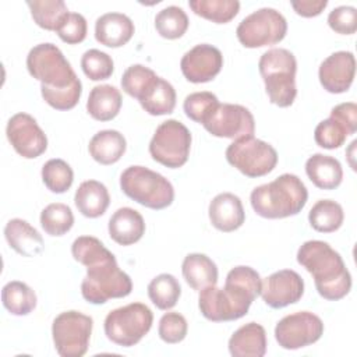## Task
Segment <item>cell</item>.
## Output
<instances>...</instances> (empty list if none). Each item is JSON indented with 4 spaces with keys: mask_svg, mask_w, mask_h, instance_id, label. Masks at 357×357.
I'll return each instance as SVG.
<instances>
[{
    "mask_svg": "<svg viewBox=\"0 0 357 357\" xmlns=\"http://www.w3.org/2000/svg\"><path fill=\"white\" fill-rule=\"evenodd\" d=\"M297 262L314 278L317 291L329 301L343 298L351 289V275L340 254L328 243L308 240L297 251Z\"/></svg>",
    "mask_w": 357,
    "mask_h": 357,
    "instance_id": "obj_1",
    "label": "cell"
},
{
    "mask_svg": "<svg viewBox=\"0 0 357 357\" xmlns=\"http://www.w3.org/2000/svg\"><path fill=\"white\" fill-rule=\"evenodd\" d=\"M307 199V187L291 173H284L271 183L255 187L250 195L254 212L265 219L294 216L301 212Z\"/></svg>",
    "mask_w": 357,
    "mask_h": 357,
    "instance_id": "obj_2",
    "label": "cell"
},
{
    "mask_svg": "<svg viewBox=\"0 0 357 357\" xmlns=\"http://www.w3.org/2000/svg\"><path fill=\"white\" fill-rule=\"evenodd\" d=\"M258 68L271 103L279 107L291 106L297 95L294 54L282 47L269 49L259 57Z\"/></svg>",
    "mask_w": 357,
    "mask_h": 357,
    "instance_id": "obj_3",
    "label": "cell"
},
{
    "mask_svg": "<svg viewBox=\"0 0 357 357\" xmlns=\"http://www.w3.org/2000/svg\"><path fill=\"white\" fill-rule=\"evenodd\" d=\"M120 188L128 198L151 209H165L174 199L172 183L145 166L127 167L120 176Z\"/></svg>",
    "mask_w": 357,
    "mask_h": 357,
    "instance_id": "obj_4",
    "label": "cell"
},
{
    "mask_svg": "<svg viewBox=\"0 0 357 357\" xmlns=\"http://www.w3.org/2000/svg\"><path fill=\"white\" fill-rule=\"evenodd\" d=\"M26 68L35 79L40 81V88L61 89L79 81L63 52L49 42L39 43L29 50Z\"/></svg>",
    "mask_w": 357,
    "mask_h": 357,
    "instance_id": "obj_5",
    "label": "cell"
},
{
    "mask_svg": "<svg viewBox=\"0 0 357 357\" xmlns=\"http://www.w3.org/2000/svg\"><path fill=\"white\" fill-rule=\"evenodd\" d=\"M153 314L144 303H130L110 311L105 318V335L117 346L137 344L152 328Z\"/></svg>",
    "mask_w": 357,
    "mask_h": 357,
    "instance_id": "obj_6",
    "label": "cell"
},
{
    "mask_svg": "<svg viewBox=\"0 0 357 357\" xmlns=\"http://www.w3.org/2000/svg\"><path fill=\"white\" fill-rule=\"evenodd\" d=\"M131 290V278L119 268L116 258L86 268V276L81 283V294L91 304L127 297Z\"/></svg>",
    "mask_w": 357,
    "mask_h": 357,
    "instance_id": "obj_7",
    "label": "cell"
},
{
    "mask_svg": "<svg viewBox=\"0 0 357 357\" xmlns=\"http://www.w3.org/2000/svg\"><path fill=\"white\" fill-rule=\"evenodd\" d=\"M191 132L178 120L170 119L158 126L149 142V153L158 163L178 169L188 160Z\"/></svg>",
    "mask_w": 357,
    "mask_h": 357,
    "instance_id": "obj_8",
    "label": "cell"
},
{
    "mask_svg": "<svg viewBox=\"0 0 357 357\" xmlns=\"http://www.w3.org/2000/svg\"><path fill=\"white\" fill-rule=\"evenodd\" d=\"M227 162L247 177H262L278 165L276 149L254 135L233 141L226 149Z\"/></svg>",
    "mask_w": 357,
    "mask_h": 357,
    "instance_id": "obj_9",
    "label": "cell"
},
{
    "mask_svg": "<svg viewBox=\"0 0 357 357\" xmlns=\"http://www.w3.org/2000/svg\"><path fill=\"white\" fill-rule=\"evenodd\" d=\"M287 21L275 8L262 7L241 20L236 29L238 42L248 49L276 45L286 36Z\"/></svg>",
    "mask_w": 357,
    "mask_h": 357,
    "instance_id": "obj_10",
    "label": "cell"
},
{
    "mask_svg": "<svg viewBox=\"0 0 357 357\" xmlns=\"http://www.w3.org/2000/svg\"><path fill=\"white\" fill-rule=\"evenodd\" d=\"M93 319L79 311L60 312L52 324L54 349L61 357H82L88 351Z\"/></svg>",
    "mask_w": 357,
    "mask_h": 357,
    "instance_id": "obj_11",
    "label": "cell"
},
{
    "mask_svg": "<svg viewBox=\"0 0 357 357\" xmlns=\"http://www.w3.org/2000/svg\"><path fill=\"white\" fill-rule=\"evenodd\" d=\"M251 304L252 301L247 296L227 286L219 289L213 284L199 290V311L212 322L236 321L248 312Z\"/></svg>",
    "mask_w": 357,
    "mask_h": 357,
    "instance_id": "obj_12",
    "label": "cell"
},
{
    "mask_svg": "<svg viewBox=\"0 0 357 357\" xmlns=\"http://www.w3.org/2000/svg\"><path fill=\"white\" fill-rule=\"evenodd\" d=\"M204 128L213 137L238 139L255 131L252 113L241 105L218 103L202 121Z\"/></svg>",
    "mask_w": 357,
    "mask_h": 357,
    "instance_id": "obj_13",
    "label": "cell"
},
{
    "mask_svg": "<svg viewBox=\"0 0 357 357\" xmlns=\"http://www.w3.org/2000/svg\"><path fill=\"white\" fill-rule=\"evenodd\" d=\"M324 335L322 319L310 312L300 311L283 317L275 326V339L286 350H297L310 346Z\"/></svg>",
    "mask_w": 357,
    "mask_h": 357,
    "instance_id": "obj_14",
    "label": "cell"
},
{
    "mask_svg": "<svg viewBox=\"0 0 357 357\" xmlns=\"http://www.w3.org/2000/svg\"><path fill=\"white\" fill-rule=\"evenodd\" d=\"M6 134L14 151L25 159H35L47 148L46 134L28 113L11 116L7 121Z\"/></svg>",
    "mask_w": 357,
    "mask_h": 357,
    "instance_id": "obj_15",
    "label": "cell"
},
{
    "mask_svg": "<svg viewBox=\"0 0 357 357\" xmlns=\"http://www.w3.org/2000/svg\"><path fill=\"white\" fill-rule=\"evenodd\" d=\"M259 294L271 308H283L303 297L304 280L296 271L282 269L261 280Z\"/></svg>",
    "mask_w": 357,
    "mask_h": 357,
    "instance_id": "obj_16",
    "label": "cell"
},
{
    "mask_svg": "<svg viewBox=\"0 0 357 357\" xmlns=\"http://www.w3.org/2000/svg\"><path fill=\"white\" fill-rule=\"evenodd\" d=\"M223 67L222 52L208 43H199L184 53L180 68L184 78L192 84L212 81Z\"/></svg>",
    "mask_w": 357,
    "mask_h": 357,
    "instance_id": "obj_17",
    "label": "cell"
},
{
    "mask_svg": "<svg viewBox=\"0 0 357 357\" xmlns=\"http://www.w3.org/2000/svg\"><path fill=\"white\" fill-rule=\"evenodd\" d=\"M356 74V59L351 52L340 50L328 56L319 66L318 77L325 91L343 93L349 91Z\"/></svg>",
    "mask_w": 357,
    "mask_h": 357,
    "instance_id": "obj_18",
    "label": "cell"
},
{
    "mask_svg": "<svg viewBox=\"0 0 357 357\" xmlns=\"http://www.w3.org/2000/svg\"><path fill=\"white\" fill-rule=\"evenodd\" d=\"M212 226L220 231L230 233L240 229L245 220L241 199L231 192L218 194L208 208Z\"/></svg>",
    "mask_w": 357,
    "mask_h": 357,
    "instance_id": "obj_19",
    "label": "cell"
},
{
    "mask_svg": "<svg viewBox=\"0 0 357 357\" xmlns=\"http://www.w3.org/2000/svg\"><path fill=\"white\" fill-rule=\"evenodd\" d=\"M135 26L123 13H106L95 22L96 40L107 47H121L134 35Z\"/></svg>",
    "mask_w": 357,
    "mask_h": 357,
    "instance_id": "obj_20",
    "label": "cell"
},
{
    "mask_svg": "<svg viewBox=\"0 0 357 357\" xmlns=\"http://www.w3.org/2000/svg\"><path fill=\"white\" fill-rule=\"evenodd\" d=\"M109 236L120 245H131L139 241L145 233V222L142 215L130 208H119L109 219Z\"/></svg>",
    "mask_w": 357,
    "mask_h": 357,
    "instance_id": "obj_21",
    "label": "cell"
},
{
    "mask_svg": "<svg viewBox=\"0 0 357 357\" xmlns=\"http://www.w3.org/2000/svg\"><path fill=\"white\" fill-rule=\"evenodd\" d=\"M4 237L8 245L24 257H36L42 254L45 241L42 234L26 220L14 218L6 223Z\"/></svg>",
    "mask_w": 357,
    "mask_h": 357,
    "instance_id": "obj_22",
    "label": "cell"
},
{
    "mask_svg": "<svg viewBox=\"0 0 357 357\" xmlns=\"http://www.w3.org/2000/svg\"><path fill=\"white\" fill-rule=\"evenodd\" d=\"M233 357H262L266 353V332L262 325L248 322L240 326L229 339Z\"/></svg>",
    "mask_w": 357,
    "mask_h": 357,
    "instance_id": "obj_23",
    "label": "cell"
},
{
    "mask_svg": "<svg viewBox=\"0 0 357 357\" xmlns=\"http://www.w3.org/2000/svg\"><path fill=\"white\" fill-rule=\"evenodd\" d=\"M305 173L312 184L321 190H335L343 180L340 162L324 153H314L307 159Z\"/></svg>",
    "mask_w": 357,
    "mask_h": 357,
    "instance_id": "obj_24",
    "label": "cell"
},
{
    "mask_svg": "<svg viewBox=\"0 0 357 357\" xmlns=\"http://www.w3.org/2000/svg\"><path fill=\"white\" fill-rule=\"evenodd\" d=\"M77 209L86 218L102 216L110 204V195L106 185L98 180L82 181L74 195Z\"/></svg>",
    "mask_w": 357,
    "mask_h": 357,
    "instance_id": "obj_25",
    "label": "cell"
},
{
    "mask_svg": "<svg viewBox=\"0 0 357 357\" xmlns=\"http://www.w3.org/2000/svg\"><path fill=\"white\" fill-rule=\"evenodd\" d=\"M121 93L113 85H96L91 89L86 100V112L98 121L113 120L121 109Z\"/></svg>",
    "mask_w": 357,
    "mask_h": 357,
    "instance_id": "obj_26",
    "label": "cell"
},
{
    "mask_svg": "<svg viewBox=\"0 0 357 357\" xmlns=\"http://www.w3.org/2000/svg\"><path fill=\"white\" fill-rule=\"evenodd\" d=\"M181 272L187 284L198 291L218 283L216 264L208 255L201 252L185 255L181 265Z\"/></svg>",
    "mask_w": 357,
    "mask_h": 357,
    "instance_id": "obj_27",
    "label": "cell"
},
{
    "mask_svg": "<svg viewBox=\"0 0 357 357\" xmlns=\"http://www.w3.org/2000/svg\"><path fill=\"white\" fill-rule=\"evenodd\" d=\"M127 148L124 135L117 130H102L96 132L88 145L89 155L100 165H113L120 160Z\"/></svg>",
    "mask_w": 357,
    "mask_h": 357,
    "instance_id": "obj_28",
    "label": "cell"
},
{
    "mask_svg": "<svg viewBox=\"0 0 357 357\" xmlns=\"http://www.w3.org/2000/svg\"><path fill=\"white\" fill-rule=\"evenodd\" d=\"M138 102L151 116L170 114L176 107V91L169 81L158 77Z\"/></svg>",
    "mask_w": 357,
    "mask_h": 357,
    "instance_id": "obj_29",
    "label": "cell"
},
{
    "mask_svg": "<svg viewBox=\"0 0 357 357\" xmlns=\"http://www.w3.org/2000/svg\"><path fill=\"white\" fill-rule=\"evenodd\" d=\"M1 301L10 314L22 317L35 310L38 298L35 291L26 283L11 280L6 283L1 290Z\"/></svg>",
    "mask_w": 357,
    "mask_h": 357,
    "instance_id": "obj_30",
    "label": "cell"
},
{
    "mask_svg": "<svg viewBox=\"0 0 357 357\" xmlns=\"http://www.w3.org/2000/svg\"><path fill=\"white\" fill-rule=\"evenodd\" d=\"M344 220V212L340 204L332 199L317 201L308 212L311 227L319 233L336 231Z\"/></svg>",
    "mask_w": 357,
    "mask_h": 357,
    "instance_id": "obj_31",
    "label": "cell"
},
{
    "mask_svg": "<svg viewBox=\"0 0 357 357\" xmlns=\"http://www.w3.org/2000/svg\"><path fill=\"white\" fill-rule=\"evenodd\" d=\"M181 294L178 280L170 273H160L155 276L148 284V297L159 310L173 308Z\"/></svg>",
    "mask_w": 357,
    "mask_h": 357,
    "instance_id": "obj_32",
    "label": "cell"
},
{
    "mask_svg": "<svg viewBox=\"0 0 357 357\" xmlns=\"http://www.w3.org/2000/svg\"><path fill=\"white\" fill-rule=\"evenodd\" d=\"M71 254L77 262L86 268L116 258L105 244L93 236L77 237L71 244Z\"/></svg>",
    "mask_w": 357,
    "mask_h": 357,
    "instance_id": "obj_33",
    "label": "cell"
},
{
    "mask_svg": "<svg viewBox=\"0 0 357 357\" xmlns=\"http://www.w3.org/2000/svg\"><path fill=\"white\" fill-rule=\"evenodd\" d=\"M188 6L197 15L215 24H227L240 10L237 0H190Z\"/></svg>",
    "mask_w": 357,
    "mask_h": 357,
    "instance_id": "obj_34",
    "label": "cell"
},
{
    "mask_svg": "<svg viewBox=\"0 0 357 357\" xmlns=\"http://www.w3.org/2000/svg\"><path fill=\"white\" fill-rule=\"evenodd\" d=\"M26 6L38 26L46 31H56L68 8L63 0H28Z\"/></svg>",
    "mask_w": 357,
    "mask_h": 357,
    "instance_id": "obj_35",
    "label": "cell"
},
{
    "mask_svg": "<svg viewBox=\"0 0 357 357\" xmlns=\"http://www.w3.org/2000/svg\"><path fill=\"white\" fill-rule=\"evenodd\" d=\"M73 225L74 215L71 208L66 204L53 202L45 206L40 212V226L49 236H64L71 230Z\"/></svg>",
    "mask_w": 357,
    "mask_h": 357,
    "instance_id": "obj_36",
    "label": "cell"
},
{
    "mask_svg": "<svg viewBox=\"0 0 357 357\" xmlns=\"http://www.w3.org/2000/svg\"><path fill=\"white\" fill-rule=\"evenodd\" d=\"M188 17L181 7L167 6L155 17V28L165 39H178L188 29Z\"/></svg>",
    "mask_w": 357,
    "mask_h": 357,
    "instance_id": "obj_37",
    "label": "cell"
},
{
    "mask_svg": "<svg viewBox=\"0 0 357 357\" xmlns=\"http://www.w3.org/2000/svg\"><path fill=\"white\" fill-rule=\"evenodd\" d=\"M354 134V131L346 126L340 119L335 116H329L326 120H322L314 131L315 142L325 149H336L340 148L349 135Z\"/></svg>",
    "mask_w": 357,
    "mask_h": 357,
    "instance_id": "obj_38",
    "label": "cell"
},
{
    "mask_svg": "<svg viewBox=\"0 0 357 357\" xmlns=\"http://www.w3.org/2000/svg\"><path fill=\"white\" fill-rule=\"evenodd\" d=\"M42 180L47 190L56 194H63L73 185L74 172L63 159H50L42 167Z\"/></svg>",
    "mask_w": 357,
    "mask_h": 357,
    "instance_id": "obj_39",
    "label": "cell"
},
{
    "mask_svg": "<svg viewBox=\"0 0 357 357\" xmlns=\"http://www.w3.org/2000/svg\"><path fill=\"white\" fill-rule=\"evenodd\" d=\"M158 75L149 67L142 64L130 66L121 77V88L131 98L139 99L145 91L156 81Z\"/></svg>",
    "mask_w": 357,
    "mask_h": 357,
    "instance_id": "obj_40",
    "label": "cell"
},
{
    "mask_svg": "<svg viewBox=\"0 0 357 357\" xmlns=\"http://www.w3.org/2000/svg\"><path fill=\"white\" fill-rule=\"evenodd\" d=\"M225 286L244 293L254 301L261 293V278L254 268L240 265L229 271Z\"/></svg>",
    "mask_w": 357,
    "mask_h": 357,
    "instance_id": "obj_41",
    "label": "cell"
},
{
    "mask_svg": "<svg viewBox=\"0 0 357 357\" xmlns=\"http://www.w3.org/2000/svg\"><path fill=\"white\" fill-rule=\"evenodd\" d=\"M81 68L89 79L102 81L112 77L114 64L107 53L99 49H89L81 57Z\"/></svg>",
    "mask_w": 357,
    "mask_h": 357,
    "instance_id": "obj_42",
    "label": "cell"
},
{
    "mask_svg": "<svg viewBox=\"0 0 357 357\" xmlns=\"http://www.w3.org/2000/svg\"><path fill=\"white\" fill-rule=\"evenodd\" d=\"M219 103V99L215 93L202 91V92H192L185 96L183 109L188 119L195 123L202 124L204 119L209 114V112Z\"/></svg>",
    "mask_w": 357,
    "mask_h": 357,
    "instance_id": "obj_43",
    "label": "cell"
},
{
    "mask_svg": "<svg viewBox=\"0 0 357 357\" xmlns=\"http://www.w3.org/2000/svg\"><path fill=\"white\" fill-rule=\"evenodd\" d=\"M40 93L43 100L52 106L56 110H70L75 107V105L79 102L81 93H82V84L81 81H77L75 84L61 88V89H47L40 88Z\"/></svg>",
    "mask_w": 357,
    "mask_h": 357,
    "instance_id": "obj_44",
    "label": "cell"
},
{
    "mask_svg": "<svg viewBox=\"0 0 357 357\" xmlns=\"http://www.w3.org/2000/svg\"><path fill=\"white\" fill-rule=\"evenodd\" d=\"M88 32V24L82 14L79 13H67L61 22L59 24L56 33L59 38L68 43V45H77L81 43L86 38Z\"/></svg>",
    "mask_w": 357,
    "mask_h": 357,
    "instance_id": "obj_45",
    "label": "cell"
},
{
    "mask_svg": "<svg viewBox=\"0 0 357 357\" xmlns=\"http://www.w3.org/2000/svg\"><path fill=\"white\" fill-rule=\"evenodd\" d=\"M187 332L188 324L184 315H181L180 312H166L165 315H162L158 326V333L163 342L169 344L180 343L187 336Z\"/></svg>",
    "mask_w": 357,
    "mask_h": 357,
    "instance_id": "obj_46",
    "label": "cell"
},
{
    "mask_svg": "<svg viewBox=\"0 0 357 357\" xmlns=\"http://www.w3.org/2000/svg\"><path fill=\"white\" fill-rule=\"evenodd\" d=\"M328 25L340 35H353L357 31V10L353 6H339L328 15Z\"/></svg>",
    "mask_w": 357,
    "mask_h": 357,
    "instance_id": "obj_47",
    "label": "cell"
},
{
    "mask_svg": "<svg viewBox=\"0 0 357 357\" xmlns=\"http://www.w3.org/2000/svg\"><path fill=\"white\" fill-rule=\"evenodd\" d=\"M290 4L298 15L310 18V17L319 15L328 6V1L326 0H300V1H291Z\"/></svg>",
    "mask_w": 357,
    "mask_h": 357,
    "instance_id": "obj_48",
    "label": "cell"
}]
</instances>
